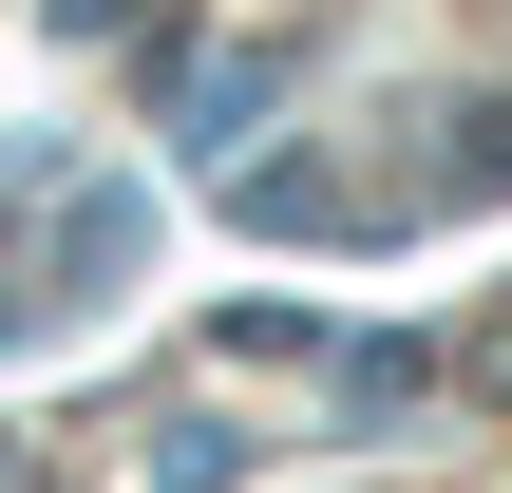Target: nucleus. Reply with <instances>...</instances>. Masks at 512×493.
I'll return each instance as SVG.
<instances>
[{
	"label": "nucleus",
	"instance_id": "obj_1",
	"mask_svg": "<svg viewBox=\"0 0 512 493\" xmlns=\"http://www.w3.org/2000/svg\"><path fill=\"white\" fill-rule=\"evenodd\" d=\"M323 399H342V418H418V399H437V342H342Z\"/></svg>",
	"mask_w": 512,
	"mask_h": 493
},
{
	"label": "nucleus",
	"instance_id": "obj_2",
	"mask_svg": "<svg viewBox=\"0 0 512 493\" xmlns=\"http://www.w3.org/2000/svg\"><path fill=\"white\" fill-rule=\"evenodd\" d=\"M285 76H304V38H247V57H209V76H190V114H209V133H228V114H266V95H285Z\"/></svg>",
	"mask_w": 512,
	"mask_h": 493
},
{
	"label": "nucleus",
	"instance_id": "obj_3",
	"mask_svg": "<svg viewBox=\"0 0 512 493\" xmlns=\"http://www.w3.org/2000/svg\"><path fill=\"white\" fill-rule=\"evenodd\" d=\"M456 190H512V95H456Z\"/></svg>",
	"mask_w": 512,
	"mask_h": 493
},
{
	"label": "nucleus",
	"instance_id": "obj_4",
	"mask_svg": "<svg viewBox=\"0 0 512 493\" xmlns=\"http://www.w3.org/2000/svg\"><path fill=\"white\" fill-rule=\"evenodd\" d=\"M57 19H76V38H95V19H133V0H57Z\"/></svg>",
	"mask_w": 512,
	"mask_h": 493
}]
</instances>
